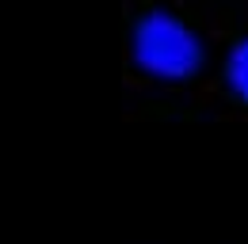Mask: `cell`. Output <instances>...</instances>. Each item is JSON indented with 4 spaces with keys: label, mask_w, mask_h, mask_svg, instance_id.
<instances>
[{
    "label": "cell",
    "mask_w": 248,
    "mask_h": 244,
    "mask_svg": "<svg viewBox=\"0 0 248 244\" xmlns=\"http://www.w3.org/2000/svg\"><path fill=\"white\" fill-rule=\"evenodd\" d=\"M225 19L184 0H141L126 12L123 80L130 95L168 99L202 92L214 76Z\"/></svg>",
    "instance_id": "obj_1"
},
{
    "label": "cell",
    "mask_w": 248,
    "mask_h": 244,
    "mask_svg": "<svg viewBox=\"0 0 248 244\" xmlns=\"http://www.w3.org/2000/svg\"><path fill=\"white\" fill-rule=\"evenodd\" d=\"M206 103L221 115L248 119V8L225 19L217 65L206 84Z\"/></svg>",
    "instance_id": "obj_2"
}]
</instances>
